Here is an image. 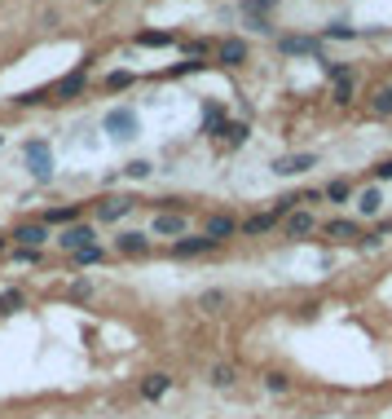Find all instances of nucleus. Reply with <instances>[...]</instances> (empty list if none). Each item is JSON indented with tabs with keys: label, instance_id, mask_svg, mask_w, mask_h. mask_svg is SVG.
<instances>
[{
	"label": "nucleus",
	"instance_id": "obj_14",
	"mask_svg": "<svg viewBox=\"0 0 392 419\" xmlns=\"http://www.w3.org/2000/svg\"><path fill=\"white\" fill-rule=\"evenodd\" d=\"M234 230H239V225H234V217H225V212H216V217H207V238H212V243H225V238H230Z\"/></svg>",
	"mask_w": 392,
	"mask_h": 419
},
{
	"label": "nucleus",
	"instance_id": "obj_7",
	"mask_svg": "<svg viewBox=\"0 0 392 419\" xmlns=\"http://www.w3.org/2000/svg\"><path fill=\"white\" fill-rule=\"evenodd\" d=\"M278 49L291 53V57H317V40H313V35H282Z\"/></svg>",
	"mask_w": 392,
	"mask_h": 419
},
{
	"label": "nucleus",
	"instance_id": "obj_27",
	"mask_svg": "<svg viewBox=\"0 0 392 419\" xmlns=\"http://www.w3.org/2000/svg\"><path fill=\"white\" fill-rule=\"evenodd\" d=\"M71 256H75V265H97V260L106 256V251L93 243V247H84V251H71Z\"/></svg>",
	"mask_w": 392,
	"mask_h": 419
},
{
	"label": "nucleus",
	"instance_id": "obj_38",
	"mask_svg": "<svg viewBox=\"0 0 392 419\" xmlns=\"http://www.w3.org/2000/svg\"><path fill=\"white\" fill-rule=\"evenodd\" d=\"M88 5H102V0H88Z\"/></svg>",
	"mask_w": 392,
	"mask_h": 419
},
{
	"label": "nucleus",
	"instance_id": "obj_6",
	"mask_svg": "<svg viewBox=\"0 0 392 419\" xmlns=\"http://www.w3.org/2000/svg\"><path fill=\"white\" fill-rule=\"evenodd\" d=\"M57 243H62L66 251H84V247H93V225H80V221H75V225H66Z\"/></svg>",
	"mask_w": 392,
	"mask_h": 419
},
{
	"label": "nucleus",
	"instance_id": "obj_23",
	"mask_svg": "<svg viewBox=\"0 0 392 419\" xmlns=\"http://www.w3.org/2000/svg\"><path fill=\"white\" fill-rule=\"evenodd\" d=\"M265 389L273 393V398H282V393H291V380L282 375V371H269V375H265Z\"/></svg>",
	"mask_w": 392,
	"mask_h": 419
},
{
	"label": "nucleus",
	"instance_id": "obj_34",
	"mask_svg": "<svg viewBox=\"0 0 392 419\" xmlns=\"http://www.w3.org/2000/svg\"><path fill=\"white\" fill-rule=\"evenodd\" d=\"M35 102H49V89H35V93H22L18 106H35Z\"/></svg>",
	"mask_w": 392,
	"mask_h": 419
},
{
	"label": "nucleus",
	"instance_id": "obj_13",
	"mask_svg": "<svg viewBox=\"0 0 392 419\" xmlns=\"http://www.w3.org/2000/svg\"><path fill=\"white\" fill-rule=\"evenodd\" d=\"M313 230H317L313 212H287V238H304V234H313Z\"/></svg>",
	"mask_w": 392,
	"mask_h": 419
},
{
	"label": "nucleus",
	"instance_id": "obj_8",
	"mask_svg": "<svg viewBox=\"0 0 392 419\" xmlns=\"http://www.w3.org/2000/svg\"><path fill=\"white\" fill-rule=\"evenodd\" d=\"M168 389H172V375H168V371H154V375L141 380V398H146V402H159Z\"/></svg>",
	"mask_w": 392,
	"mask_h": 419
},
{
	"label": "nucleus",
	"instance_id": "obj_24",
	"mask_svg": "<svg viewBox=\"0 0 392 419\" xmlns=\"http://www.w3.org/2000/svg\"><path fill=\"white\" fill-rule=\"evenodd\" d=\"M221 141H225V146H243V141H247V124H225L221 128Z\"/></svg>",
	"mask_w": 392,
	"mask_h": 419
},
{
	"label": "nucleus",
	"instance_id": "obj_33",
	"mask_svg": "<svg viewBox=\"0 0 392 419\" xmlns=\"http://www.w3.org/2000/svg\"><path fill=\"white\" fill-rule=\"evenodd\" d=\"M124 172L133 177V181H141V177H150V163H146V159H133V163L124 168Z\"/></svg>",
	"mask_w": 392,
	"mask_h": 419
},
{
	"label": "nucleus",
	"instance_id": "obj_19",
	"mask_svg": "<svg viewBox=\"0 0 392 419\" xmlns=\"http://www.w3.org/2000/svg\"><path fill=\"white\" fill-rule=\"evenodd\" d=\"M75 217H80L75 203H71V208H49L44 212V225H75Z\"/></svg>",
	"mask_w": 392,
	"mask_h": 419
},
{
	"label": "nucleus",
	"instance_id": "obj_10",
	"mask_svg": "<svg viewBox=\"0 0 392 419\" xmlns=\"http://www.w3.org/2000/svg\"><path fill=\"white\" fill-rule=\"evenodd\" d=\"M115 247H120L124 256H146V251H150V238L141 234V230H128V234L115 238Z\"/></svg>",
	"mask_w": 392,
	"mask_h": 419
},
{
	"label": "nucleus",
	"instance_id": "obj_37",
	"mask_svg": "<svg viewBox=\"0 0 392 419\" xmlns=\"http://www.w3.org/2000/svg\"><path fill=\"white\" fill-rule=\"evenodd\" d=\"M9 247V234H0V251H5Z\"/></svg>",
	"mask_w": 392,
	"mask_h": 419
},
{
	"label": "nucleus",
	"instance_id": "obj_9",
	"mask_svg": "<svg viewBox=\"0 0 392 419\" xmlns=\"http://www.w3.org/2000/svg\"><path fill=\"white\" fill-rule=\"evenodd\" d=\"M128 212H133V199H124V195L97 203V221H120V217H128Z\"/></svg>",
	"mask_w": 392,
	"mask_h": 419
},
{
	"label": "nucleus",
	"instance_id": "obj_31",
	"mask_svg": "<svg viewBox=\"0 0 392 419\" xmlns=\"http://www.w3.org/2000/svg\"><path fill=\"white\" fill-rule=\"evenodd\" d=\"M326 199L330 203H344V199H348V181H330L326 186Z\"/></svg>",
	"mask_w": 392,
	"mask_h": 419
},
{
	"label": "nucleus",
	"instance_id": "obj_30",
	"mask_svg": "<svg viewBox=\"0 0 392 419\" xmlns=\"http://www.w3.org/2000/svg\"><path fill=\"white\" fill-rule=\"evenodd\" d=\"M335 102H339V106L353 102V75H348V80H335Z\"/></svg>",
	"mask_w": 392,
	"mask_h": 419
},
{
	"label": "nucleus",
	"instance_id": "obj_2",
	"mask_svg": "<svg viewBox=\"0 0 392 419\" xmlns=\"http://www.w3.org/2000/svg\"><path fill=\"white\" fill-rule=\"evenodd\" d=\"M106 133L120 137V141H128V137L137 133V115L128 111V106H120V111H106Z\"/></svg>",
	"mask_w": 392,
	"mask_h": 419
},
{
	"label": "nucleus",
	"instance_id": "obj_20",
	"mask_svg": "<svg viewBox=\"0 0 392 419\" xmlns=\"http://www.w3.org/2000/svg\"><path fill=\"white\" fill-rule=\"evenodd\" d=\"M278 225V212H265V217H247L243 221V234H265V230H273Z\"/></svg>",
	"mask_w": 392,
	"mask_h": 419
},
{
	"label": "nucleus",
	"instance_id": "obj_36",
	"mask_svg": "<svg viewBox=\"0 0 392 419\" xmlns=\"http://www.w3.org/2000/svg\"><path fill=\"white\" fill-rule=\"evenodd\" d=\"M375 172H379V177H384V181H388V177H392V159H384V163L375 168Z\"/></svg>",
	"mask_w": 392,
	"mask_h": 419
},
{
	"label": "nucleus",
	"instance_id": "obj_26",
	"mask_svg": "<svg viewBox=\"0 0 392 419\" xmlns=\"http://www.w3.org/2000/svg\"><path fill=\"white\" fill-rule=\"evenodd\" d=\"M198 309H203V314H221L225 309V292H203L198 296Z\"/></svg>",
	"mask_w": 392,
	"mask_h": 419
},
{
	"label": "nucleus",
	"instance_id": "obj_12",
	"mask_svg": "<svg viewBox=\"0 0 392 419\" xmlns=\"http://www.w3.org/2000/svg\"><path fill=\"white\" fill-rule=\"evenodd\" d=\"M216 62H225V66H243V62H247V44H243V40H221Z\"/></svg>",
	"mask_w": 392,
	"mask_h": 419
},
{
	"label": "nucleus",
	"instance_id": "obj_32",
	"mask_svg": "<svg viewBox=\"0 0 392 419\" xmlns=\"http://www.w3.org/2000/svg\"><path fill=\"white\" fill-rule=\"evenodd\" d=\"M14 260H22V265H40V247H18Z\"/></svg>",
	"mask_w": 392,
	"mask_h": 419
},
{
	"label": "nucleus",
	"instance_id": "obj_4",
	"mask_svg": "<svg viewBox=\"0 0 392 419\" xmlns=\"http://www.w3.org/2000/svg\"><path fill=\"white\" fill-rule=\"evenodd\" d=\"M44 238H49V225H44V221H27V225H18V230L9 234V243H18V247H40Z\"/></svg>",
	"mask_w": 392,
	"mask_h": 419
},
{
	"label": "nucleus",
	"instance_id": "obj_1",
	"mask_svg": "<svg viewBox=\"0 0 392 419\" xmlns=\"http://www.w3.org/2000/svg\"><path fill=\"white\" fill-rule=\"evenodd\" d=\"M27 172L35 181H49L53 177V154H49V141H27Z\"/></svg>",
	"mask_w": 392,
	"mask_h": 419
},
{
	"label": "nucleus",
	"instance_id": "obj_28",
	"mask_svg": "<svg viewBox=\"0 0 392 419\" xmlns=\"http://www.w3.org/2000/svg\"><path fill=\"white\" fill-rule=\"evenodd\" d=\"M273 5H278V0H243V14L247 18H260V14H269Z\"/></svg>",
	"mask_w": 392,
	"mask_h": 419
},
{
	"label": "nucleus",
	"instance_id": "obj_17",
	"mask_svg": "<svg viewBox=\"0 0 392 419\" xmlns=\"http://www.w3.org/2000/svg\"><path fill=\"white\" fill-rule=\"evenodd\" d=\"M326 234H330V238H339V243H353V238H362V230H357V221H344V217H335V221H326Z\"/></svg>",
	"mask_w": 392,
	"mask_h": 419
},
{
	"label": "nucleus",
	"instance_id": "obj_29",
	"mask_svg": "<svg viewBox=\"0 0 392 419\" xmlns=\"http://www.w3.org/2000/svg\"><path fill=\"white\" fill-rule=\"evenodd\" d=\"M128 84H133V71H111L106 75V89H128Z\"/></svg>",
	"mask_w": 392,
	"mask_h": 419
},
{
	"label": "nucleus",
	"instance_id": "obj_18",
	"mask_svg": "<svg viewBox=\"0 0 392 419\" xmlns=\"http://www.w3.org/2000/svg\"><path fill=\"white\" fill-rule=\"evenodd\" d=\"M18 309H27V292L22 287H5L0 292V314H18Z\"/></svg>",
	"mask_w": 392,
	"mask_h": 419
},
{
	"label": "nucleus",
	"instance_id": "obj_3",
	"mask_svg": "<svg viewBox=\"0 0 392 419\" xmlns=\"http://www.w3.org/2000/svg\"><path fill=\"white\" fill-rule=\"evenodd\" d=\"M308 168H317V154H282V159H273V172L278 177H300V172H308Z\"/></svg>",
	"mask_w": 392,
	"mask_h": 419
},
{
	"label": "nucleus",
	"instance_id": "obj_11",
	"mask_svg": "<svg viewBox=\"0 0 392 419\" xmlns=\"http://www.w3.org/2000/svg\"><path fill=\"white\" fill-rule=\"evenodd\" d=\"M154 234L181 238L185 234V217H181V212H159V217H154Z\"/></svg>",
	"mask_w": 392,
	"mask_h": 419
},
{
	"label": "nucleus",
	"instance_id": "obj_16",
	"mask_svg": "<svg viewBox=\"0 0 392 419\" xmlns=\"http://www.w3.org/2000/svg\"><path fill=\"white\" fill-rule=\"evenodd\" d=\"M207 384L212 389H234V384H239V371H234L230 362H216V366L207 371Z\"/></svg>",
	"mask_w": 392,
	"mask_h": 419
},
{
	"label": "nucleus",
	"instance_id": "obj_15",
	"mask_svg": "<svg viewBox=\"0 0 392 419\" xmlns=\"http://www.w3.org/2000/svg\"><path fill=\"white\" fill-rule=\"evenodd\" d=\"M75 93H84V71H75V75H62L49 89V98H75Z\"/></svg>",
	"mask_w": 392,
	"mask_h": 419
},
{
	"label": "nucleus",
	"instance_id": "obj_22",
	"mask_svg": "<svg viewBox=\"0 0 392 419\" xmlns=\"http://www.w3.org/2000/svg\"><path fill=\"white\" fill-rule=\"evenodd\" d=\"M371 111H375V115H384V119L392 115V84H384V89H379V93H375V102H371Z\"/></svg>",
	"mask_w": 392,
	"mask_h": 419
},
{
	"label": "nucleus",
	"instance_id": "obj_5",
	"mask_svg": "<svg viewBox=\"0 0 392 419\" xmlns=\"http://www.w3.org/2000/svg\"><path fill=\"white\" fill-rule=\"evenodd\" d=\"M212 247H216V243H212V238L207 234H181V238H176V243H172V256H203V251H212Z\"/></svg>",
	"mask_w": 392,
	"mask_h": 419
},
{
	"label": "nucleus",
	"instance_id": "obj_35",
	"mask_svg": "<svg viewBox=\"0 0 392 419\" xmlns=\"http://www.w3.org/2000/svg\"><path fill=\"white\" fill-rule=\"evenodd\" d=\"M326 35H335V40H353L357 31H353V27H344V22H335V27H326Z\"/></svg>",
	"mask_w": 392,
	"mask_h": 419
},
{
	"label": "nucleus",
	"instance_id": "obj_25",
	"mask_svg": "<svg viewBox=\"0 0 392 419\" xmlns=\"http://www.w3.org/2000/svg\"><path fill=\"white\" fill-rule=\"evenodd\" d=\"M357 208L366 212V217H375V212L384 208V199H379V190H362V195H357Z\"/></svg>",
	"mask_w": 392,
	"mask_h": 419
},
{
	"label": "nucleus",
	"instance_id": "obj_21",
	"mask_svg": "<svg viewBox=\"0 0 392 419\" xmlns=\"http://www.w3.org/2000/svg\"><path fill=\"white\" fill-rule=\"evenodd\" d=\"M176 35L172 31H137V44H146V49H163V44H172Z\"/></svg>",
	"mask_w": 392,
	"mask_h": 419
}]
</instances>
